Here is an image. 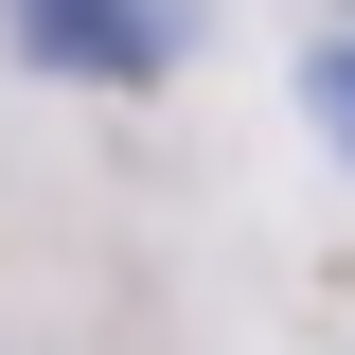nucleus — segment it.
<instances>
[{"label": "nucleus", "instance_id": "f257e3e1", "mask_svg": "<svg viewBox=\"0 0 355 355\" xmlns=\"http://www.w3.org/2000/svg\"><path fill=\"white\" fill-rule=\"evenodd\" d=\"M178 18H196V0H0V36L36 53L53 89H160Z\"/></svg>", "mask_w": 355, "mask_h": 355}, {"label": "nucleus", "instance_id": "f03ea898", "mask_svg": "<svg viewBox=\"0 0 355 355\" xmlns=\"http://www.w3.org/2000/svg\"><path fill=\"white\" fill-rule=\"evenodd\" d=\"M302 107H320V142L355 160V36H320V53H302Z\"/></svg>", "mask_w": 355, "mask_h": 355}]
</instances>
